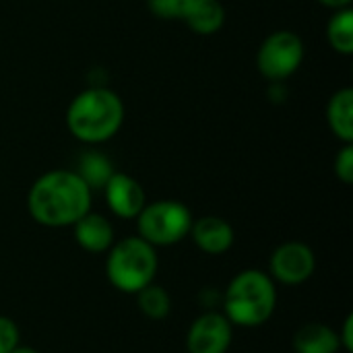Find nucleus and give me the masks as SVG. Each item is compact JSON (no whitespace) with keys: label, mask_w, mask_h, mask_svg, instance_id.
<instances>
[{"label":"nucleus","mask_w":353,"mask_h":353,"mask_svg":"<svg viewBox=\"0 0 353 353\" xmlns=\"http://www.w3.org/2000/svg\"><path fill=\"white\" fill-rule=\"evenodd\" d=\"M27 209L43 228H72L91 211V188L72 170H52L31 184Z\"/></svg>","instance_id":"obj_1"},{"label":"nucleus","mask_w":353,"mask_h":353,"mask_svg":"<svg viewBox=\"0 0 353 353\" xmlns=\"http://www.w3.org/2000/svg\"><path fill=\"white\" fill-rule=\"evenodd\" d=\"M124 122V103L108 87L81 91L66 110L68 132L85 145H101L118 134Z\"/></svg>","instance_id":"obj_2"},{"label":"nucleus","mask_w":353,"mask_h":353,"mask_svg":"<svg viewBox=\"0 0 353 353\" xmlns=\"http://www.w3.org/2000/svg\"><path fill=\"white\" fill-rule=\"evenodd\" d=\"M221 312L240 329H256L271 321L277 308V288L261 269L240 271L221 296Z\"/></svg>","instance_id":"obj_3"},{"label":"nucleus","mask_w":353,"mask_h":353,"mask_svg":"<svg viewBox=\"0 0 353 353\" xmlns=\"http://www.w3.org/2000/svg\"><path fill=\"white\" fill-rule=\"evenodd\" d=\"M159 269L157 248L141 236H128L114 242L105 256V277L122 294H139L155 281Z\"/></svg>","instance_id":"obj_4"},{"label":"nucleus","mask_w":353,"mask_h":353,"mask_svg":"<svg viewBox=\"0 0 353 353\" xmlns=\"http://www.w3.org/2000/svg\"><path fill=\"white\" fill-rule=\"evenodd\" d=\"M192 221V213L184 203L163 199L143 207L137 215V230L145 242L163 248L182 242L190 234Z\"/></svg>","instance_id":"obj_5"},{"label":"nucleus","mask_w":353,"mask_h":353,"mask_svg":"<svg viewBox=\"0 0 353 353\" xmlns=\"http://www.w3.org/2000/svg\"><path fill=\"white\" fill-rule=\"evenodd\" d=\"M304 54L306 46L302 37L290 29H279L261 43L256 52V66L265 79L279 83L290 79L300 68Z\"/></svg>","instance_id":"obj_6"},{"label":"nucleus","mask_w":353,"mask_h":353,"mask_svg":"<svg viewBox=\"0 0 353 353\" xmlns=\"http://www.w3.org/2000/svg\"><path fill=\"white\" fill-rule=\"evenodd\" d=\"M316 271V256L304 242H283L269 259V275L283 285H302Z\"/></svg>","instance_id":"obj_7"},{"label":"nucleus","mask_w":353,"mask_h":353,"mask_svg":"<svg viewBox=\"0 0 353 353\" xmlns=\"http://www.w3.org/2000/svg\"><path fill=\"white\" fill-rule=\"evenodd\" d=\"M234 339V325L219 310H207L192 321L186 333L188 353H228Z\"/></svg>","instance_id":"obj_8"},{"label":"nucleus","mask_w":353,"mask_h":353,"mask_svg":"<svg viewBox=\"0 0 353 353\" xmlns=\"http://www.w3.org/2000/svg\"><path fill=\"white\" fill-rule=\"evenodd\" d=\"M103 192L110 211L120 219H137V215L147 205V196L141 182L130 174L114 172L112 178L105 182Z\"/></svg>","instance_id":"obj_9"},{"label":"nucleus","mask_w":353,"mask_h":353,"mask_svg":"<svg viewBox=\"0 0 353 353\" xmlns=\"http://www.w3.org/2000/svg\"><path fill=\"white\" fill-rule=\"evenodd\" d=\"M188 236L201 252L211 256L228 252L236 242V232L232 223L217 215H205L201 219H194Z\"/></svg>","instance_id":"obj_10"},{"label":"nucleus","mask_w":353,"mask_h":353,"mask_svg":"<svg viewBox=\"0 0 353 353\" xmlns=\"http://www.w3.org/2000/svg\"><path fill=\"white\" fill-rule=\"evenodd\" d=\"M72 234L77 244L93 254H101L108 252L112 248L114 240V228L108 221V217H103L101 213H85L74 225H72Z\"/></svg>","instance_id":"obj_11"},{"label":"nucleus","mask_w":353,"mask_h":353,"mask_svg":"<svg viewBox=\"0 0 353 353\" xmlns=\"http://www.w3.org/2000/svg\"><path fill=\"white\" fill-rule=\"evenodd\" d=\"M180 21L199 35H213L225 23V8L219 0H186Z\"/></svg>","instance_id":"obj_12"},{"label":"nucleus","mask_w":353,"mask_h":353,"mask_svg":"<svg viewBox=\"0 0 353 353\" xmlns=\"http://www.w3.org/2000/svg\"><path fill=\"white\" fill-rule=\"evenodd\" d=\"M296 353H339L341 343L333 327L325 323H308L300 327L294 335Z\"/></svg>","instance_id":"obj_13"},{"label":"nucleus","mask_w":353,"mask_h":353,"mask_svg":"<svg viewBox=\"0 0 353 353\" xmlns=\"http://www.w3.org/2000/svg\"><path fill=\"white\" fill-rule=\"evenodd\" d=\"M327 122L331 132L345 145L353 143V89L343 87L335 91L327 105Z\"/></svg>","instance_id":"obj_14"},{"label":"nucleus","mask_w":353,"mask_h":353,"mask_svg":"<svg viewBox=\"0 0 353 353\" xmlns=\"http://www.w3.org/2000/svg\"><path fill=\"white\" fill-rule=\"evenodd\" d=\"M327 39L337 54H353V10L352 6L335 10L327 25Z\"/></svg>","instance_id":"obj_15"},{"label":"nucleus","mask_w":353,"mask_h":353,"mask_svg":"<svg viewBox=\"0 0 353 353\" xmlns=\"http://www.w3.org/2000/svg\"><path fill=\"white\" fill-rule=\"evenodd\" d=\"M137 296L139 310L151 321H163L172 312V296L155 281L143 288Z\"/></svg>","instance_id":"obj_16"},{"label":"nucleus","mask_w":353,"mask_h":353,"mask_svg":"<svg viewBox=\"0 0 353 353\" xmlns=\"http://www.w3.org/2000/svg\"><path fill=\"white\" fill-rule=\"evenodd\" d=\"M83 182L91 188V190H103L105 182L112 178L114 174V168L110 163L108 157H103L101 153H85L81 157V163H79V172H77Z\"/></svg>","instance_id":"obj_17"},{"label":"nucleus","mask_w":353,"mask_h":353,"mask_svg":"<svg viewBox=\"0 0 353 353\" xmlns=\"http://www.w3.org/2000/svg\"><path fill=\"white\" fill-rule=\"evenodd\" d=\"M21 345V331L8 316H0V353H12Z\"/></svg>","instance_id":"obj_18"},{"label":"nucleus","mask_w":353,"mask_h":353,"mask_svg":"<svg viewBox=\"0 0 353 353\" xmlns=\"http://www.w3.org/2000/svg\"><path fill=\"white\" fill-rule=\"evenodd\" d=\"M335 176L343 184L353 182V143H345L335 157Z\"/></svg>","instance_id":"obj_19"},{"label":"nucleus","mask_w":353,"mask_h":353,"mask_svg":"<svg viewBox=\"0 0 353 353\" xmlns=\"http://www.w3.org/2000/svg\"><path fill=\"white\" fill-rule=\"evenodd\" d=\"M184 2L186 0H147V6L159 19H178L180 21Z\"/></svg>","instance_id":"obj_20"},{"label":"nucleus","mask_w":353,"mask_h":353,"mask_svg":"<svg viewBox=\"0 0 353 353\" xmlns=\"http://www.w3.org/2000/svg\"><path fill=\"white\" fill-rule=\"evenodd\" d=\"M337 335H339V343H341V352H353V316L352 314H347L345 316V321H343V325H341V329L337 331Z\"/></svg>","instance_id":"obj_21"},{"label":"nucleus","mask_w":353,"mask_h":353,"mask_svg":"<svg viewBox=\"0 0 353 353\" xmlns=\"http://www.w3.org/2000/svg\"><path fill=\"white\" fill-rule=\"evenodd\" d=\"M321 4H325V6H329V8H333V10H339V8H347V6H352V0H319Z\"/></svg>","instance_id":"obj_22"},{"label":"nucleus","mask_w":353,"mask_h":353,"mask_svg":"<svg viewBox=\"0 0 353 353\" xmlns=\"http://www.w3.org/2000/svg\"><path fill=\"white\" fill-rule=\"evenodd\" d=\"M12 353H39L37 350H33V347H29V345H19L17 350Z\"/></svg>","instance_id":"obj_23"}]
</instances>
